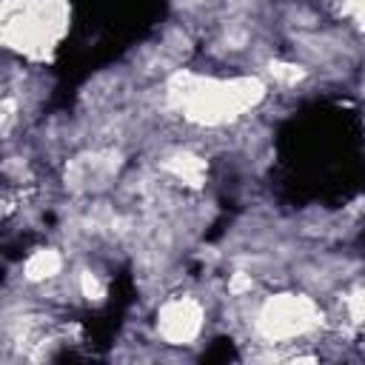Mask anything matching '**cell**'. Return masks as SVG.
<instances>
[{
  "instance_id": "6da1fadb",
  "label": "cell",
  "mask_w": 365,
  "mask_h": 365,
  "mask_svg": "<svg viewBox=\"0 0 365 365\" xmlns=\"http://www.w3.org/2000/svg\"><path fill=\"white\" fill-rule=\"evenodd\" d=\"M163 331L168 339L180 342V339H188L194 331H197V311L185 302V305H174L165 311V319H163Z\"/></svg>"
},
{
  "instance_id": "7a4b0ae2",
  "label": "cell",
  "mask_w": 365,
  "mask_h": 365,
  "mask_svg": "<svg viewBox=\"0 0 365 365\" xmlns=\"http://www.w3.org/2000/svg\"><path fill=\"white\" fill-rule=\"evenodd\" d=\"M57 268H60V257L54 251H40L29 259L26 274H29V279H46V277L57 274Z\"/></svg>"
}]
</instances>
